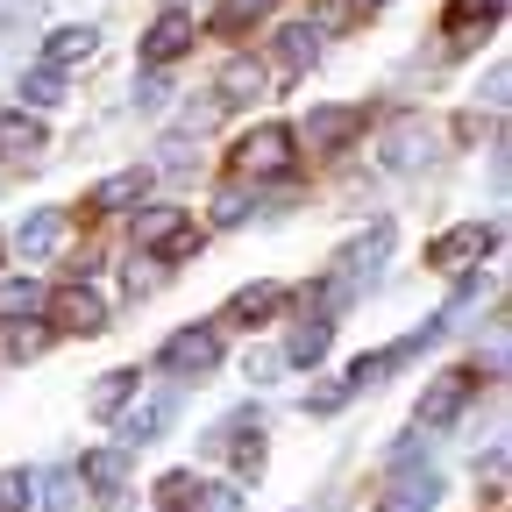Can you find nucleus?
I'll use <instances>...</instances> for the list:
<instances>
[{"label":"nucleus","mask_w":512,"mask_h":512,"mask_svg":"<svg viewBox=\"0 0 512 512\" xmlns=\"http://www.w3.org/2000/svg\"><path fill=\"white\" fill-rule=\"evenodd\" d=\"M8 8H22V15H29V8H36V0H8Z\"/></svg>","instance_id":"e433bc0d"},{"label":"nucleus","mask_w":512,"mask_h":512,"mask_svg":"<svg viewBox=\"0 0 512 512\" xmlns=\"http://www.w3.org/2000/svg\"><path fill=\"white\" fill-rule=\"evenodd\" d=\"M292 164H299V136L285 121H264V128H249V136L235 143V178L242 185H271V178H292Z\"/></svg>","instance_id":"f257e3e1"},{"label":"nucleus","mask_w":512,"mask_h":512,"mask_svg":"<svg viewBox=\"0 0 512 512\" xmlns=\"http://www.w3.org/2000/svg\"><path fill=\"white\" fill-rule=\"evenodd\" d=\"M143 192H150V171H121V178L100 185V207H136Z\"/></svg>","instance_id":"393cba45"},{"label":"nucleus","mask_w":512,"mask_h":512,"mask_svg":"<svg viewBox=\"0 0 512 512\" xmlns=\"http://www.w3.org/2000/svg\"><path fill=\"white\" fill-rule=\"evenodd\" d=\"M249 214V192H221V207H214V221H242Z\"/></svg>","instance_id":"72a5a7b5"},{"label":"nucleus","mask_w":512,"mask_h":512,"mask_svg":"<svg viewBox=\"0 0 512 512\" xmlns=\"http://www.w3.org/2000/svg\"><path fill=\"white\" fill-rule=\"evenodd\" d=\"M328 335H335V320H299V328H292V342H285V370H313L320 356H328Z\"/></svg>","instance_id":"9d476101"},{"label":"nucleus","mask_w":512,"mask_h":512,"mask_svg":"<svg viewBox=\"0 0 512 512\" xmlns=\"http://www.w3.org/2000/svg\"><path fill=\"white\" fill-rule=\"evenodd\" d=\"M121 399H136V370H107L93 392H86V406H93L100 420H107V413H121Z\"/></svg>","instance_id":"6ab92c4d"},{"label":"nucleus","mask_w":512,"mask_h":512,"mask_svg":"<svg viewBox=\"0 0 512 512\" xmlns=\"http://www.w3.org/2000/svg\"><path fill=\"white\" fill-rule=\"evenodd\" d=\"M0 313H8V320L43 313V285H36V278H0Z\"/></svg>","instance_id":"412c9836"},{"label":"nucleus","mask_w":512,"mask_h":512,"mask_svg":"<svg viewBox=\"0 0 512 512\" xmlns=\"http://www.w3.org/2000/svg\"><path fill=\"white\" fill-rule=\"evenodd\" d=\"M491 22H498V0H448V43H456V50L491 36Z\"/></svg>","instance_id":"1a4fd4ad"},{"label":"nucleus","mask_w":512,"mask_h":512,"mask_svg":"<svg viewBox=\"0 0 512 512\" xmlns=\"http://www.w3.org/2000/svg\"><path fill=\"white\" fill-rule=\"evenodd\" d=\"M15 242H22V256H57V249H64V214H57V207H43V214H29Z\"/></svg>","instance_id":"4468645a"},{"label":"nucleus","mask_w":512,"mask_h":512,"mask_svg":"<svg viewBox=\"0 0 512 512\" xmlns=\"http://www.w3.org/2000/svg\"><path fill=\"white\" fill-rule=\"evenodd\" d=\"M100 50V36L86 29V22H72V29H50V43H43V64H57V72H72V64H86Z\"/></svg>","instance_id":"9b49d317"},{"label":"nucleus","mask_w":512,"mask_h":512,"mask_svg":"<svg viewBox=\"0 0 512 512\" xmlns=\"http://www.w3.org/2000/svg\"><path fill=\"white\" fill-rule=\"evenodd\" d=\"M470 392H477V370H448V377H434L427 399H420V427H448V420L463 413Z\"/></svg>","instance_id":"39448f33"},{"label":"nucleus","mask_w":512,"mask_h":512,"mask_svg":"<svg viewBox=\"0 0 512 512\" xmlns=\"http://www.w3.org/2000/svg\"><path fill=\"white\" fill-rule=\"evenodd\" d=\"M434 498H441V477L420 470V477H399V491L384 498V512H434Z\"/></svg>","instance_id":"a211bd4d"},{"label":"nucleus","mask_w":512,"mask_h":512,"mask_svg":"<svg viewBox=\"0 0 512 512\" xmlns=\"http://www.w3.org/2000/svg\"><path fill=\"white\" fill-rule=\"evenodd\" d=\"M264 86H271L264 72H249V64H228V79H221L214 100H221V107H242V100H264Z\"/></svg>","instance_id":"4be33fe9"},{"label":"nucleus","mask_w":512,"mask_h":512,"mask_svg":"<svg viewBox=\"0 0 512 512\" xmlns=\"http://www.w3.org/2000/svg\"><path fill=\"white\" fill-rule=\"evenodd\" d=\"M22 100L29 107H57L64 100V72H57V64H36V72L22 79Z\"/></svg>","instance_id":"b1692460"},{"label":"nucleus","mask_w":512,"mask_h":512,"mask_svg":"<svg viewBox=\"0 0 512 512\" xmlns=\"http://www.w3.org/2000/svg\"><path fill=\"white\" fill-rule=\"evenodd\" d=\"M121 477H128V456H121V448H100V456H86V484L93 491H121Z\"/></svg>","instance_id":"5701e85b"},{"label":"nucleus","mask_w":512,"mask_h":512,"mask_svg":"<svg viewBox=\"0 0 512 512\" xmlns=\"http://www.w3.org/2000/svg\"><path fill=\"white\" fill-rule=\"evenodd\" d=\"M157 498H164V512H192V505H200V484H192L185 470H171V477L157 484Z\"/></svg>","instance_id":"cd10ccee"},{"label":"nucleus","mask_w":512,"mask_h":512,"mask_svg":"<svg viewBox=\"0 0 512 512\" xmlns=\"http://www.w3.org/2000/svg\"><path fill=\"white\" fill-rule=\"evenodd\" d=\"M43 150V128L22 114H0V157H36Z\"/></svg>","instance_id":"aec40b11"},{"label":"nucleus","mask_w":512,"mask_h":512,"mask_svg":"<svg viewBox=\"0 0 512 512\" xmlns=\"http://www.w3.org/2000/svg\"><path fill=\"white\" fill-rule=\"evenodd\" d=\"M363 8H377V0H363Z\"/></svg>","instance_id":"4c0bfd02"},{"label":"nucleus","mask_w":512,"mask_h":512,"mask_svg":"<svg viewBox=\"0 0 512 512\" xmlns=\"http://www.w3.org/2000/svg\"><path fill=\"white\" fill-rule=\"evenodd\" d=\"M185 43H192V15H164V22L143 36V64H171Z\"/></svg>","instance_id":"ddd939ff"},{"label":"nucleus","mask_w":512,"mask_h":512,"mask_svg":"<svg viewBox=\"0 0 512 512\" xmlns=\"http://www.w3.org/2000/svg\"><path fill=\"white\" fill-rule=\"evenodd\" d=\"M136 249H150V256H192V249H200V228H192L178 207H143L136 214Z\"/></svg>","instance_id":"f03ea898"},{"label":"nucleus","mask_w":512,"mask_h":512,"mask_svg":"<svg viewBox=\"0 0 512 512\" xmlns=\"http://www.w3.org/2000/svg\"><path fill=\"white\" fill-rule=\"evenodd\" d=\"M420 356V335H406V342H392V349H377V356H363L356 370H349V392H363V384H384L399 363H413Z\"/></svg>","instance_id":"f8f14e48"},{"label":"nucleus","mask_w":512,"mask_h":512,"mask_svg":"<svg viewBox=\"0 0 512 512\" xmlns=\"http://www.w3.org/2000/svg\"><path fill=\"white\" fill-rule=\"evenodd\" d=\"M221 363V335L214 328H178L171 342H164V370L171 377H207Z\"/></svg>","instance_id":"7ed1b4c3"},{"label":"nucleus","mask_w":512,"mask_h":512,"mask_svg":"<svg viewBox=\"0 0 512 512\" xmlns=\"http://www.w3.org/2000/svg\"><path fill=\"white\" fill-rule=\"evenodd\" d=\"M50 313H57L64 335H100V328H107V306H100L93 285H64V292H50Z\"/></svg>","instance_id":"20e7f679"},{"label":"nucleus","mask_w":512,"mask_h":512,"mask_svg":"<svg viewBox=\"0 0 512 512\" xmlns=\"http://www.w3.org/2000/svg\"><path fill=\"white\" fill-rule=\"evenodd\" d=\"M285 306V292L278 285H249V292H235V306H228V320L235 328H264V320Z\"/></svg>","instance_id":"dca6fc26"},{"label":"nucleus","mask_w":512,"mask_h":512,"mask_svg":"<svg viewBox=\"0 0 512 512\" xmlns=\"http://www.w3.org/2000/svg\"><path fill=\"white\" fill-rule=\"evenodd\" d=\"M235 434H242V427H235ZM235 463H242V477H256V463H264V441H256V427L235 441Z\"/></svg>","instance_id":"c756f323"},{"label":"nucleus","mask_w":512,"mask_h":512,"mask_svg":"<svg viewBox=\"0 0 512 512\" xmlns=\"http://www.w3.org/2000/svg\"><path fill=\"white\" fill-rule=\"evenodd\" d=\"M200 512H242V498L228 484H214V491H200Z\"/></svg>","instance_id":"473e14b6"},{"label":"nucleus","mask_w":512,"mask_h":512,"mask_svg":"<svg viewBox=\"0 0 512 512\" xmlns=\"http://www.w3.org/2000/svg\"><path fill=\"white\" fill-rule=\"evenodd\" d=\"M29 505H36V477L8 470V477H0V512H29Z\"/></svg>","instance_id":"bb28decb"},{"label":"nucleus","mask_w":512,"mask_h":512,"mask_svg":"<svg viewBox=\"0 0 512 512\" xmlns=\"http://www.w3.org/2000/svg\"><path fill=\"white\" fill-rule=\"evenodd\" d=\"M264 8H271V0H221V15H214V29H221V36H242L249 22H264Z\"/></svg>","instance_id":"a878e982"},{"label":"nucleus","mask_w":512,"mask_h":512,"mask_svg":"<svg viewBox=\"0 0 512 512\" xmlns=\"http://www.w3.org/2000/svg\"><path fill=\"white\" fill-rule=\"evenodd\" d=\"M384 164L392 171H420V164H434V136L420 121H392L384 128Z\"/></svg>","instance_id":"0eeeda50"},{"label":"nucleus","mask_w":512,"mask_h":512,"mask_svg":"<svg viewBox=\"0 0 512 512\" xmlns=\"http://www.w3.org/2000/svg\"><path fill=\"white\" fill-rule=\"evenodd\" d=\"M278 370H285V356H249V377H256V384H271Z\"/></svg>","instance_id":"f704fd0d"},{"label":"nucleus","mask_w":512,"mask_h":512,"mask_svg":"<svg viewBox=\"0 0 512 512\" xmlns=\"http://www.w3.org/2000/svg\"><path fill=\"white\" fill-rule=\"evenodd\" d=\"M313 57H320V36H313L306 22L278 29V43H271V64H278V79H299V72H313Z\"/></svg>","instance_id":"6e6552de"},{"label":"nucleus","mask_w":512,"mask_h":512,"mask_svg":"<svg viewBox=\"0 0 512 512\" xmlns=\"http://www.w3.org/2000/svg\"><path fill=\"white\" fill-rule=\"evenodd\" d=\"M356 136V114L349 107H320L313 121H306V150H342Z\"/></svg>","instance_id":"2eb2a0df"},{"label":"nucleus","mask_w":512,"mask_h":512,"mask_svg":"<svg viewBox=\"0 0 512 512\" xmlns=\"http://www.w3.org/2000/svg\"><path fill=\"white\" fill-rule=\"evenodd\" d=\"M171 413H178V399H171V392H164V399H150L143 413H128V420H121V441H128V448H136V441H157V434L171 427Z\"/></svg>","instance_id":"f3484780"},{"label":"nucleus","mask_w":512,"mask_h":512,"mask_svg":"<svg viewBox=\"0 0 512 512\" xmlns=\"http://www.w3.org/2000/svg\"><path fill=\"white\" fill-rule=\"evenodd\" d=\"M43 498H50V512H72V505H79V470H57V477L43 484Z\"/></svg>","instance_id":"c85d7f7f"},{"label":"nucleus","mask_w":512,"mask_h":512,"mask_svg":"<svg viewBox=\"0 0 512 512\" xmlns=\"http://www.w3.org/2000/svg\"><path fill=\"white\" fill-rule=\"evenodd\" d=\"M164 100H171V86H164V72H150V79L136 86V107H143V114H157Z\"/></svg>","instance_id":"7c9ffc66"},{"label":"nucleus","mask_w":512,"mask_h":512,"mask_svg":"<svg viewBox=\"0 0 512 512\" xmlns=\"http://www.w3.org/2000/svg\"><path fill=\"white\" fill-rule=\"evenodd\" d=\"M491 249H498V228H456V235H441L427 249V264L434 271H463V264H477V256H491Z\"/></svg>","instance_id":"423d86ee"},{"label":"nucleus","mask_w":512,"mask_h":512,"mask_svg":"<svg viewBox=\"0 0 512 512\" xmlns=\"http://www.w3.org/2000/svg\"><path fill=\"white\" fill-rule=\"evenodd\" d=\"M342 399H349V384H320L306 406H313V413H342Z\"/></svg>","instance_id":"2f4dec72"},{"label":"nucleus","mask_w":512,"mask_h":512,"mask_svg":"<svg viewBox=\"0 0 512 512\" xmlns=\"http://www.w3.org/2000/svg\"><path fill=\"white\" fill-rule=\"evenodd\" d=\"M43 349V328H15V356H36Z\"/></svg>","instance_id":"c9c22d12"}]
</instances>
